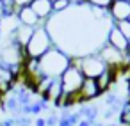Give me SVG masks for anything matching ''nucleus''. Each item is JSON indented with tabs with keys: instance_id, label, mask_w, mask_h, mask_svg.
Returning a JSON list of instances; mask_svg holds the SVG:
<instances>
[{
	"instance_id": "f257e3e1",
	"label": "nucleus",
	"mask_w": 130,
	"mask_h": 126,
	"mask_svg": "<svg viewBox=\"0 0 130 126\" xmlns=\"http://www.w3.org/2000/svg\"><path fill=\"white\" fill-rule=\"evenodd\" d=\"M71 62L73 57L70 53H66L59 46H54L39 59V75L41 78H61V75L70 68Z\"/></svg>"
},
{
	"instance_id": "f03ea898",
	"label": "nucleus",
	"mask_w": 130,
	"mask_h": 126,
	"mask_svg": "<svg viewBox=\"0 0 130 126\" xmlns=\"http://www.w3.org/2000/svg\"><path fill=\"white\" fill-rule=\"evenodd\" d=\"M54 46H55L54 37H52L50 30L46 29V25L43 23V25H39V27L34 29L32 37H30V41H29V45L25 48V53H27L29 59H41Z\"/></svg>"
},
{
	"instance_id": "7ed1b4c3",
	"label": "nucleus",
	"mask_w": 130,
	"mask_h": 126,
	"mask_svg": "<svg viewBox=\"0 0 130 126\" xmlns=\"http://www.w3.org/2000/svg\"><path fill=\"white\" fill-rule=\"evenodd\" d=\"M73 62L80 68V71L84 73L86 78H94V80H96L100 75H103L107 69H110L96 52H94V53L82 55V57H73Z\"/></svg>"
},
{
	"instance_id": "20e7f679",
	"label": "nucleus",
	"mask_w": 130,
	"mask_h": 126,
	"mask_svg": "<svg viewBox=\"0 0 130 126\" xmlns=\"http://www.w3.org/2000/svg\"><path fill=\"white\" fill-rule=\"evenodd\" d=\"M105 43L110 45L112 48H116L118 52L128 55L130 53V41L123 36V32L116 27V25H110L109 30H107V37H105Z\"/></svg>"
},
{
	"instance_id": "39448f33",
	"label": "nucleus",
	"mask_w": 130,
	"mask_h": 126,
	"mask_svg": "<svg viewBox=\"0 0 130 126\" xmlns=\"http://www.w3.org/2000/svg\"><path fill=\"white\" fill-rule=\"evenodd\" d=\"M100 96H102V91H100L96 80L94 78H86L82 87H80V92H78V103L84 105V103H89V101H93Z\"/></svg>"
},
{
	"instance_id": "423d86ee",
	"label": "nucleus",
	"mask_w": 130,
	"mask_h": 126,
	"mask_svg": "<svg viewBox=\"0 0 130 126\" xmlns=\"http://www.w3.org/2000/svg\"><path fill=\"white\" fill-rule=\"evenodd\" d=\"M64 92H62V85H61V78H52L43 92V98L48 101V103H54L55 107H59L61 99H62Z\"/></svg>"
},
{
	"instance_id": "0eeeda50",
	"label": "nucleus",
	"mask_w": 130,
	"mask_h": 126,
	"mask_svg": "<svg viewBox=\"0 0 130 126\" xmlns=\"http://www.w3.org/2000/svg\"><path fill=\"white\" fill-rule=\"evenodd\" d=\"M30 9L39 16V20L43 23H46L52 14H54V7H52V0H32Z\"/></svg>"
},
{
	"instance_id": "6e6552de",
	"label": "nucleus",
	"mask_w": 130,
	"mask_h": 126,
	"mask_svg": "<svg viewBox=\"0 0 130 126\" xmlns=\"http://www.w3.org/2000/svg\"><path fill=\"white\" fill-rule=\"evenodd\" d=\"M109 16L114 23L118 22H125L130 16V2H112V6L109 7Z\"/></svg>"
},
{
	"instance_id": "1a4fd4ad",
	"label": "nucleus",
	"mask_w": 130,
	"mask_h": 126,
	"mask_svg": "<svg viewBox=\"0 0 130 126\" xmlns=\"http://www.w3.org/2000/svg\"><path fill=\"white\" fill-rule=\"evenodd\" d=\"M16 18H18V23L27 25V27H32V29L43 25V22H41L39 16L30 9V6H29V7H23V9H18V11H16Z\"/></svg>"
},
{
	"instance_id": "9d476101",
	"label": "nucleus",
	"mask_w": 130,
	"mask_h": 126,
	"mask_svg": "<svg viewBox=\"0 0 130 126\" xmlns=\"http://www.w3.org/2000/svg\"><path fill=\"white\" fill-rule=\"evenodd\" d=\"M32 32H34V29L32 27H27V25H18L16 27V30L11 34V37L9 39H13L16 45H20L22 48H27V45H29V41H30V37H32Z\"/></svg>"
},
{
	"instance_id": "9b49d317",
	"label": "nucleus",
	"mask_w": 130,
	"mask_h": 126,
	"mask_svg": "<svg viewBox=\"0 0 130 126\" xmlns=\"http://www.w3.org/2000/svg\"><path fill=\"white\" fill-rule=\"evenodd\" d=\"M52 7H54V14H61V13H66L71 4L70 0H52Z\"/></svg>"
},
{
	"instance_id": "f8f14e48",
	"label": "nucleus",
	"mask_w": 130,
	"mask_h": 126,
	"mask_svg": "<svg viewBox=\"0 0 130 126\" xmlns=\"http://www.w3.org/2000/svg\"><path fill=\"white\" fill-rule=\"evenodd\" d=\"M114 0H86V4L89 7H96V9H105L109 11V7L112 6Z\"/></svg>"
},
{
	"instance_id": "ddd939ff",
	"label": "nucleus",
	"mask_w": 130,
	"mask_h": 126,
	"mask_svg": "<svg viewBox=\"0 0 130 126\" xmlns=\"http://www.w3.org/2000/svg\"><path fill=\"white\" fill-rule=\"evenodd\" d=\"M114 25H116V27L123 32V36L130 41V22H128V20H125V22H118V23H114Z\"/></svg>"
},
{
	"instance_id": "4468645a",
	"label": "nucleus",
	"mask_w": 130,
	"mask_h": 126,
	"mask_svg": "<svg viewBox=\"0 0 130 126\" xmlns=\"http://www.w3.org/2000/svg\"><path fill=\"white\" fill-rule=\"evenodd\" d=\"M14 119H16V126H32L34 124V121H32L30 115H18Z\"/></svg>"
},
{
	"instance_id": "2eb2a0df",
	"label": "nucleus",
	"mask_w": 130,
	"mask_h": 126,
	"mask_svg": "<svg viewBox=\"0 0 130 126\" xmlns=\"http://www.w3.org/2000/svg\"><path fill=\"white\" fill-rule=\"evenodd\" d=\"M46 126H59V114H50L46 117Z\"/></svg>"
},
{
	"instance_id": "dca6fc26",
	"label": "nucleus",
	"mask_w": 130,
	"mask_h": 126,
	"mask_svg": "<svg viewBox=\"0 0 130 126\" xmlns=\"http://www.w3.org/2000/svg\"><path fill=\"white\" fill-rule=\"evenodd\" d=\"M13 4H14V7H16V11H18V9H23V7H29V6L32 4V0H13Z\"/></svg>"
},
{
	"instance_id": "f3484780",
	"label": "nucleus",
	"mask_w": 130,
	"mask_h": 126,
	"mask_svg": "<svg viewBox=\"0 0 130 126\" xmlns=\"http://www.w3.org/2000/svg\"><path fill=\"white\" fill-rule=\"evenodd\" d=\"M0 126H16V119L14 117H7L4 121H0Z\"/></svg>"
},
{
	"instance_id": "a211bd4d",
	"label": "nucleus",
	"mask_w": 130,
	"mask_h": 126,
	"mask_svg": "<svg viewBox=\"0 0 130 126\" xmlns=\"http://www.w3.org/2000/svg\"><path fill=\"white\" fill-rule=\"evenodd\" d=\"M34 126H46V117H36L34 119Z\"/></svg>"
},
{
	"instance_id": "6ab92c4d",
	"label": "nucleus",
	"mask_w": 130,
	"mask_h": 126,
	"mask_svg": "<svg viewBox=\"0 0 130 126\" xmlns=\"http://www.w3.org/2000/svg\"><path fill=\"white\" fill-rule=\"evenodd\" d=\"M114 2H130V0H114Z\"/></svg>"
},
{
	"instance_id": "aec40b11",
	"label": "nucleus",
	"mask_w": 130,
	"mask_h": 126,
	"mask_svg": "<svg viewBox=\"0 0 130 126\" xmlns=\"http://www.w3.org/2000/svg\"><path fill=\"white\" fill-rule=\"evenodd\" d=\"M0 37H2V29H0Z\"/></svg>"
},
{
	"instance_id": "412c9836",
	"label": "nucleus",
	"mask_w": 130,
	"mask_h": 126,
	"mask_svg": "<svg viewBox=\"0 0 130 126\" xmlns=\"http://www.w3.org/2000/svg\"><path fill=\"white\" fill-rule=\"evenodd\" d=\"M128 22H130V16H128Z\"/></svg>"
}]
</instances>
